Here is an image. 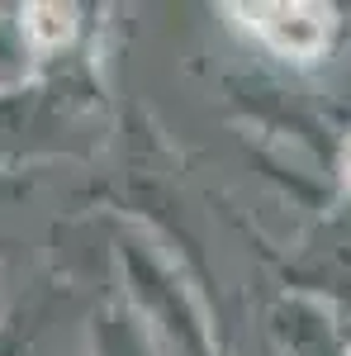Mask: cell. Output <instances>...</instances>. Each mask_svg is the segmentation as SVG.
Segmentation results:
<instances>
[{"instance_id": "6da1fadb", "label": "cell", "mask_w": 351, "mask_h": 356, "mask_svg": "<svg viewBox=\"0 0 351 356\" xmlns=\"http://www.w3.org/2000/svg\"><path fill=\"white\" fill-rule=\"evenodd\" d=\"M247 15H252V29L275 53L299 57V62L318 57L323 43L332 38V10H318V5H256Z\"/></svg>"}]
</instances>
